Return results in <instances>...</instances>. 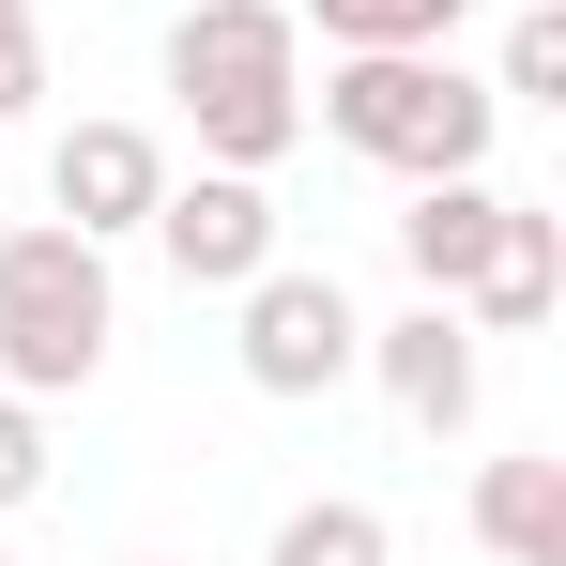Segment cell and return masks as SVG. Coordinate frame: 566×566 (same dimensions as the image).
Here are the masks:
<instances>
[{
	"label": "cell",
	"mask_w": 566,
	"mask_h": 566,
	"mask_svg": "<svg viewBox=\"0 0 566 566\" xmlns=\"http://www.w3.org/2000/svg\"><path fill=\"white\" fill-rule=\"evenodd\" d=\"M169 93L199 123V169H276L306 138V15L291 0H185Z\"/></svg>",
	"instance_id": "1"
},
{
	"label": "cell",
	"mask_w": 566,
	"mask_h": 566,
	"mask_svg": "<svg viewBox=\"0 0 566 566\" xmlns=\"http://www.w3.org/2000/svg\"><path fill=\"white\" fill-rule=\"evenodd\" d=\"M490 123H505V93L460 77V46H337L322 62V138L368 154V169H398V185L490 169Z\"/></svg>",
	"instance_id": "2"
},
{
	"label": "cell",
	"mask_w": 566,
	"mask_h": 566,
	"mask_svg": "<svg viewBox=\"0 0 566 566\" xmlns=\"http://www.w3.org/2000/svg\"><path fill=\"white\" fill-rule=\"evenodd\" d=\"M107 337H123V291H107L93 230H62V214L0 230V382L15 398H77L107 368Z\"/></svg>",
	"instance_id": "3"
},
{
	"label": "cell",
	"mask_w": 566,
	"mask_h": 566,
	"mask_svg": "<svg viewBox=\"0 0 566 566\" xmlns=\"http://www.w3.org/2000/svg\"><path fill=\"white\" fill-rule=\"evenodd\" d=\"M230 353H245V382H261V398H337V382H353V353H368V322H353V291H337V276L261 261V276H245V337H230Z\"/></svg>",
	"instance_id": "4"
},
{
	"label": "cell",
	"mask_w": 566,
	"mask_h": 566,
	"mask_svg": "<svg viewBox=\"0 0 566 566\" xmlns=\"http://www.w3.org/2000/svg\"><path fill=\"white\" fill-rule=\"evenodd\" d=\"M154 245H169L185 291H245L261 261H276V199H261V169H199V185H169V199H154Z\"/></svg>",
	"instance_id": "5"
},
{
	"label": "cell",
	"mask_w": 566,
	"mask_h": 566,
	"mask_svg": "<svg viewBox=\"0 0 566 566\" xmlns=\"http://www.w3.org/2000/svg\"><path fill=\"white\" fill-rule=\"evenodd\" d=\"M154 199H169V154H154V123H77V138L46 154V214H62V230H93V245L154 230Z\"/></svg>",
	"instance_id": "6"
},
{
	"label": "cell",
	"mask_w": 566,
	"mask_h": 566,
	"mask_svg": "<svg viewBox=\"0 0 566 566\" xmlns=\"http://www.w3.org/2000/svg\"><path fill=\"white\" fill-rule=\"evenodd\" d=\"M353 368H382V398L444 444V429H474V322L460 306H413V322H368V353Z\"/></svg>",
	"instance_id": "7"
},
{
	"label": "cell",
	"mask_w": 566,
	"mask_h": 566,
	"mask_svg": "<svg viewBox=\"0 0 566 566\" xmlns=\"http://www.w3.org/2000/svg\"><path fill=\"white\" fill-rule=\"evenodd\" d=\"M490 230H505V185H490V169L413 185V214H398V261H413V291H429V306H460L474 261H490Z\"/></svg>",
	"instance_id": "8"
},
{
	"label": "cell",
	"mask_w": 566,
	"mask_h": 566,
	"mask_svg": "<svg viewBox=\"0 0 566 566\" xmlns=\"http://www.w3.org/2000/svg\"><path fill=\"white\" fill-rule=\"evenodd\" d=\"M566 291V214H536V199H505V230H490V261H474L460 322H490V337H536Z\"/></svg>",
	"instance_id": "9"
},
{
	"label": "cell",
	"mask_w": 566,
	"mask_h": 566,
	"mask_svg": "<svg viewBox=\"0 0 566 566\" xmlns=\"http://www.w3.org/2000/svg\"><path fill=\"white\" fill-rule=\"evenodd\" d=\"M474 536H490V566H566V460H490Z\"/></svg>",
	"instance_id": "10"
},
{
	"label": "cell",
	"mask_w": 566,
	"mask_h": 566,
	"mask_svg": "<svg viewBox=\"0 0 566 566\" xmlns=\"http://www.w3.org/2000/svg\"><path fill=\"white\" fill-rule=\"evenodd\" d=\"M261 566H398V536H382V505H353V490H322V505H291L276 552Z\"/></svg>",
	"instance_id": "11"
},
{
	"label": "cell",
	"mask_w": 566,
	"mask_h": 566,
	"mask_svg": "<svg viewBox=\"0 0 566 566\" xmlns=\"http://www.w3.org/2000/svg\"><path fill=\"white\" fill-rule=\"evenodd\" d=\"M322 15V46H460V0H291Z\"/></svg>",
	"instance_id": "12"
},
{
	"label": "cell",
	"mask_w": 566,
	"mask_h": 566,
	"mask_svg": "<svg viewBox=\"0 0 566 566\" xmlns=\"http://www.w3.org/2000/svg\"><path fill=\"white\" fill-rule=\"evenodd\" d=\"M505 107H566V0H521V31H505Z\"/></svg>",
	"instance_id": "13"
},
{
	"label": "cell",
	"mask_w": 566,
	"mask_h": 566,
	"mask_svg": "<svg viewBox=\"0 0 566 566\" xmlns=\"http://www.w3.org/2000/svg\"><path fill=\"white\" fill-rule=\"evenodd\" d=\"M31 490H46V398H15V382H0V521H15Z\"/></svg>",
	"instance_id": "14"
},
{
	"label": "cell",
	"mask_w": 566,
	"mask_h": 566,
	"mask_svg": "<svg viewBox=\"0 0 566 566\" xmlns=\"http://www.w3.org/2000/svg\"><path fill=\"white\" fill-rule=\"evenodd\" d=\"M46 93V31H31V0H0V123Z\"/></svg>",
	"instance_id": "15"
}]
</instances>
